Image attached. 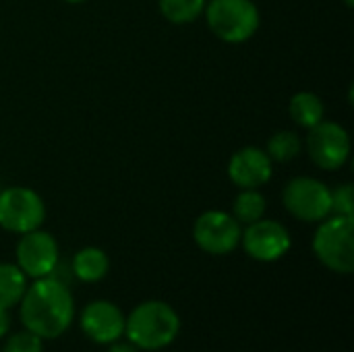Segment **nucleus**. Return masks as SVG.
Segmentation results:
<instances>
[{"label": "nucleus", "mask_w": 354, "mask_h": 352, "mask_svg": "<svg viewBox=\"0 0 354 352\" xmlns=\"http://www.w3.org/2000/svg\"><path fill=\"white\" fill-rule=\"evenodd\" d=\"M19 315L25 330L41 340L62 336L75 319V301L66 284L46 276L33 280L19 301Z\"/></svg>", "instance_id": "obj_1"}, {"label": "nucleus", "mask_w": 354, "mask_h": 352, "mask_svg": "<svg viewBox=\"0 0 354 352\" xmlns=\"http://www.w3.org/2000/svg\"><path fill=\"white\" fill-rule=\"evenodd\" d=\"M180 332L178 313L164 301H145L124 319V336L139 351H162Z\"/></svg>", "instance_id": "obj_2"}, {"label": "nucleus", "mask_w": 354, "mask_h": 352, "mask_svg": "<svg viewBox=\"0 0 354 352\" xmlns=\"http://www.w3.org/2000/svg\"><path fill=\"white\" fill-rule=\"evenodd\" d=\"M313 253L330 272H354V220L353 216H328L313 234Z\"/></svg>", "instance_id": "obj_3"}, {"label": "nucleus", "mask_w": 354, "mask_h": 352, "mask_svg": "<svg viewBox=\"0 0 354 352\" xmlns=\"http://www.w3.org/2000/svg\"><path fill=\"white\" fill-rule=\"evenodd\" d=\"M203 12L212 33L226 44L251 39L261 21L253 0H209Z\"/></svg>", "instance_id": "obj_4"}, {"label": "nucleus", "mask_w": 354, "mask_h": 352, "mask_svg": "<svg viewBox=\"0 0 354 352\" xmlns=\"http://www.w3.org/2000/svg\"><path fill=\"white\" fill-rule=\"evenodd\" d=\"M282 203L301 222H322L332 216V189L313 176H297L286 183Z\"/></svg>", "instance_id": "obj_5"}, {"label": "nucleus", "mask_w": 354, "mask_h": 352, "mask_svg": "<svg viewBox=\"0 0 354 352\" xmlns=\"http://www.w3.org/2000/svg\"><path fill=\"white\" fill-rule=\"evenodd\" d=\"M46 220V205L39 193L29 187L0 189V228L25 234L39 228Z\"/></svg>", "instance_id": "obj_6"}, {"label": "nucleus", "mask_w": 354, "mask_h": 352, "mask_svg": "<svg viewBox=\"0 0 354 352\" xmlns=\"http://www.w3.org/2000/svg\"><path fill=\"white\" fill-rule=\"evenodd\" d=\"M243 228L232 214L209 210L203 212L193 226L195 245L209 255H228L241 245Z\"/></svg>", "instance_id": "obj_7"}, {"label": "nucleus", "mask_w": 354, "mask_h": 352, "mask_svg": "<svg viewBox=\"0 0 354 352\" xmlns=\"http://www.w3.org/2000/svg\"><path fill=\"white\" fill-rule=\"evenodd\" d=\"M305 145L313 164L330 172L342 168L351 156V137L346 129L332 120H322L311 127Z\"/></svg>", "instance_id": "obj_8"}, {"label": "nucleus", "mask_w": 354, "mask_h": 352, "mask_svg": "<svg viewBox=\"0 0 354 352\" xmlns=\"http://www.w3.org/2000/svg\"><path fill=\"white\" fill-rule=\"evenodd\" d=\"M15 257H17V268L27 276V278H46L52 276V272L58 266V243L56 239L41 230L35 228L31 232L21 234L17 249H15Z\"/></svg>", "instance_id": "obj_9"}, {"label": "nucleus", "mask_w": 354, "mask_h": 352, "mask_svg": "<svg viewBox=\"0 0 354 352\" xmlns=\"http://www.w3.org/2000/svg\"><path fill=\"white\" fill-rule=\"evenodd\" d=\"M241 245L251 259L272 263L290 251L292 239L284 224L261 218L253 224H247V230L241 234Z\"/></svg>", "instance_id": "obj_10"}, {"label": "nucleus", "mask_w": 354, "mask_h": 352, "mask_svg": "<svg viewBox=\"0 0 354 352\" xmlns=\"http://www.w3.org/2000/svg\"><path fill=\"white\" fill-rule=\"evenodd\" d=\"M127 315L110 301H93L81 311V330L95 344H112L124 336Z\"/></svg>", "instance_id": "obj_11"}, {"label": "nucleus", "mask_w": 354, "mask_h": 352, "mask_svg": "<svg viewBox=\"0 0 354 352\" xmlns=\"http://www.w3.org/2000/svg\"><path fill=\"white\" fill-rule=\"evenodd\" d=\"M272 160L266 149L253 145L234 151L228 162V178L239 189H259L272 178Z\"/></svg>", "instance_id": "obj_12"}, {"label": "nucleus", "mask_w": 354, "mask_h": 352, "mask_svg": "<svg viewBox=\"0 0 354 352\" xmlns=\"http://www.w3.org/2000/svg\"><path fill=\"white\" fill-rule=\"evenodd\" d=\"M108 270H110V259H108L106 251H102L100 247H83L73 257L75 278L85 284H95V282L104 280Z\"/></svg>", "instance_id": "obj_13"}, {"label": "nucleus", "mask_w": 354, "mask_h": 352, "mask_svg": "<svg viewBox=\"0 0 354 352\" xmlns=\"http://www.w3.org/2000/svg\"><path fill=\"white\" fill-rule=\"evenodd\" d=\"M288 112H290V118L303 127V129H311L315 127L317 122L324 120V114H326V106L322 102V98L313 91H299L290 98L288 102Z\"/></svg>", "instance_id": "obj_14"}, {"label": "nucleus", "mask_w": 354, "mask_h": 352, "mask_svg": "<svg viewBox=\"0 0 354 352\" xmlns=\"http://www.w3.org/2000/svg\"><path fill=\"white\" fill-rule=\"evenodd\" d=\"M27 288V276L17 263H0V309H12L19 305Z\"/></svg>", "instance_id": "obj_15"}, {"label": "nucleus", "mask_w": 354, "mask_h": 352, "mask_svg": "<svg viewBox=\"0 0 354 352\" xmlns=\"http://www.w3.org/2000/svg\"><path fill=\"white\" fill-rule=\"evenodd\" d=\"M268 203L266 197L257 189H241V193L234 197L232 203V216L239 224H253L266 216Z\"/></svg>", "instance_id": "obj_16"}, {"label": "nucleus", "mask_w": 354, "mask_h": 352, "mask_svg": "<svg viewBox=\"0 0 354 352\" xmlns=\"http://www.w3.org/2000/svg\"><path fill=\"white\" fill-rule=\"evenodd\" d=\"M205 4L207 0H160V12L172 25H187L203 15Z\"/></svg>", "instance_id": "obj_17"}, {"label": "nucleus", "mask_w": 354, "mask_h": 352, "mask_svg": "<svg viewBox=\"0 0 354 352\" xmlns=\"http://www.w3.org/2000/svg\"><path fill=\"white\" fill-rule=\"evenodd\" d=\"M303 149V141L295 131H278L270 137L266 154L272 162H292Z\"/></svg>", "instance_id": "obj_18"}, {"label": "nucleus", "mask_w": 354, "mask_h": 352, "mask_svg": "<svg viewBox=\"0 0 354 352\" xmlns=\"http://www.w3.org/2000/svg\"><path fill=\"white\" fill-rule=\"evenodd\" d=\"M2 352H44V340L37 334L23 330V332L12 334L4 342Z\"/></svg>", "instance_id": "obj_19"}, {"label": "nucleus", "mask_w": 354, "mask_h": 352, "mask_svg": "<svg viewBox=\"0 0 354 352\" xmlns=\"http://www.w3.org/2000/svg\"><path fill=\"white\" fill-rule=\"evenodd\" d=\"M354 207V191L351 183L340 185L332 191V214L338 216H353Z\"/></svg>", "instance_id": "obj_20"}, {"label": "nucleus", "mask_w": 354, "mask_h": 352, "mask_svg": "<svg viewBox=\"0 0 354 352\" xmlns=\"http://www.w3.org/2000/svg\"><path fill=\"white\" fill-rule=\"evenodd\" d=\"M10 330V315L8 309H0V338H4Z\"/></svg>", "instance_id": "obj_21"}, {"label": "nucleus", "mask_w": 354, "mask_h": 352, "mask_svg": "<svg viewBox=\"0 0 354 352\" xmlns=\"http://www.w3.org/2000/svg\"><path fill=\"white\" fill-rule=\"evenodd\" d=\"M108 346H110L108 352H137V349L131 342H120V340H116V342H112Z\"/></svg>", "instance_id": "obj_22"}, {"label": "nucleus", "mask_w": 354, "mask_h": 352, "mask_svg": "<svg viewBox=\"0 0 354 352\" xmlns=\"http://www.w3.org/2000/svg\"><path fill=\"white\" fill-rule=\"evenodd\" d=\"M64 2H68V4H81V2H85V0H64Z\"/></svg>", "instance_id": "obj_23"}, {"label": "nucleus", "mask_w": 354, "mask_h": 352, "mask_svg": "<svg viewBox=\"0 0 354 352\" xmlns=\"http://www.w3.org/2000/svg\"><path fill=\"white\" fill-rule=\"evenodd\" d=\"M344 2H346V6H353L354 0H344Z\"/></svg>", "instance_id": "obj_24"}]
</instances>
